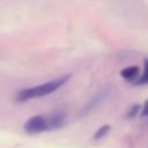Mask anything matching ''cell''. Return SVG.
<instances>
[{"instance_id": "cell-9", "label": "cell", "mask_w": 148, "mask_h": 148, "mask_svg": "<svg viewBox=\"0 0 148 148\" xmlns=\"http://www.w3.org/2000/svg\"><path fill=\"white\" fill-rule=\"evenodd\" d=\"M141 116L147 118L148 117V99L145 101L143 103V106H142V110H141Z\"/></svg>"}, {"instance_id": "cell-3", "label": "cell", "mask_w": 148, "mask_h": 148, "mask_svg": "<svg viewBox=\"0 0 148 148\" xmlns=\"http://www.w3.org/2000/svg\"><path fill=\"white\" fill-rule=\"evenodd\" d=\"M47 121V131L49 130H59L64 127L67 123V113L62 110H57L49 114L46 118Z\"/></svg>"}, {"instance_id": "cell-1", "label": "cell", "mask_w": 148, "mask_h": 148, "mask_svg": "<svg viewBox=\"0 0 148 148\" xmlns=\"http://www.w3.org/2000/svg\"><path fill=\"white\" fill-rule=\"evenodd\" d=\"M69 77H71V75H64L61 77H58V79H54V80L34 86V87L24 88L16 94L15 101L16 102H27L30 99H35V98H39V97L50 95V94L54 92L56 90H58L62 84H65Z\"/></svg>"}, {"instance_id": "cell-6", "label": "cell", "mask_w": 148, "mask_h": 148, "mask_svg": "<svg viewBox=\"0 0 148 148\" xmlns=\"http://www.w3.org/2000/svg\"><path fill=\"white\" fill-rule=\"evenodd\" d=\"M134 86H143L148 84V59L143 60V74L139 76V79L133 83Z\"/></svg>"}, {"instance_id": "cell-5", "label": "cell", "mask_w": 148, "mask_h": 148, "mask_svg": "<svg viewBox=\"0 0 148 148\" xmlns=\"http://www.w3.org/2000/svg\"><path fill=\"white\" fill-rule=\"evenodd\" d=\"M106 95H108V92H106L105 90H102V91H99L98 94H96L95 96H92V97L90 98V101H89V102L84 105V108L82 109V113L86 114V113L90 112L95 106H97V105L105 98Z\"/></svg>"}, {"instance_id": "cell-7", "label": "cell", "mask_w": 148, "mask_h": 148, "mask_svg": "<svg viewBox=\"0 0 148 148\" xmlns=\"http://www.w3.org/2000/svg\"><path fill=\"white\" fill-rule=\"evenodd\" d=\"M110 130H111V126H110V125H108V124L102 125V126L95 132V134L92 135V139H94V140H101V139H103L106 134H109Z\"/></svg>"}, {"instance_id": "cell-8", "label": "cell", "mask_w": 148, "mask_h": 148, "mask_svg": "<svg viewBox=\"0 0 148 148\" xmlns=\"http://www.w3.org/2000/svg\"><path fill=\"white\" fill-rule=\"evenodd\" d=\"M139 111H140V105H139V104H134V105H132V106L128 109L127 113H126V118L131 119V118L136 117L138 113H139Z\"/></svg>"}, {"instance_id": "cell-2", "label": "cell", "mask_w": 148, "mask_h": 148, "mask_svg": "<svg viewBox=\"0 0 148 148\" xmlns=\"http://www.w3.org/2000/svg\"><path fill=\"white\" fill-rule=\"evenodd\" d=\"M23 130L25 133L28 134H39L44 131H47V121L46 118L37 114V116H32L31 118H29L24 125H23Z\"/></svg>"}, {"instance_id": "cell-4", "label": "cell", "mask_w": 148, "mask_h": 148, "mask_svg": "<svg viewBox=\"0 0 148 148\" xmlns=\"http://www.w3.org/2000/svg\"><path fill=\"white\" fill-rule=\"evenodd\" d=\"M139 74H140V68L138 66H128L120 71V76L125 81L131 83H134L139 79Z\"/></svg>"}]
</instances>
